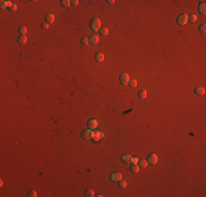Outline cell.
Returning a JSON list of instances; mask_svg holds the SVG:
<instances>
[{
    "label": "cell",
    "mask_w": 206,
    "mask_h": 197,
    "mask_svg": "<svg viewBox=\"0 0 206 197\" xmlns=\"http://www.w3.org/2000/svg\"><path fill=\"white\" fill-rule=\"evenodd\" d=\"M89 25H90V29L92 30V31H99L100 30V26H101V21L99 18H93L91 21H90V23H89Z\"/></svg>",
    "instance_id": "6da1fadb"
},
{
    "label": "cell",
    "mask_w": 206,
    "mask_h": 197,
    "mask_svg": "<svg viewBox=\"0 0 206 197\" xmlns=\"http://www.w3.org/2000/svg\"><path fill=\"white\" fill-rule=\"evenodd\" d=\"M187 21H189V15L186 14V13L180 14L177 19V22L179 25H185L186 23H187Z\"/></svg>",
    "instance_id": "7a4b0ae2"
},
{
    "label": "cell",
    "mask_w": 206,
    "mask_h": 197,
    "mask_svg": "<svg viewBox=\"0 0 206 197\" xmlns=\"http://www.w3.org/2000/svg\"><path fill=\"white\" fill-rule=\"evenodd\" d=\"M92 135H93V131H92V129H84V130L81 133V137H82V139L84 140H89L92 138Z\"/></svg>",
    "instance_id": "3957f363"
},
{
    "label": "cell",
    "mask_w": 206,
    "mask_h": 197,
    "mask_svg": "<svg viewBox=\"0 0 206 197\" xmlns=\"http://www.w3.org/2000/svg\"><path fill=\"white\" fill-rule=\"evenodd\" d=\"M120 82H121V84H123V86H126V84H128V82H129V76L126 72H124V73H122L120 76Z\"/></svg>",
    "instance_id": "277c9868"
},
{
    "label": "cell",
    "mask_w": 206,
    "mask_h": 197,
    "mask_svg": "<svg viewBox=\"0 0 206 197\" xmlns=\"http://www.w3.org/2000/svg\"><path fill=\"white\" fill-rule=\"evenodd\" d=\"M147 162L150 163V164H156L158 162V157L156 153H150L147 158Z\"/></svg>",
    "instance_id": "5b68a950"
},
{
    "label": "cell",
    "mask_w": 206,
    "mask_h": 197,
    "mask_svg": "<svg viewBox=\"0 0 206 197\" xmlns=\"http://www.w3.org/2000/svg\"><path fill=\"white\" fill-rule=\"evenodd\" d=\"M104 137V135H103V133H101V131H93V135H92V139H93V141H100L102 138Z\"/></svg>",
    "instance_id": "8992f818"
},
{
    "label": "cell",
    "mask_w": 206,
    "mask_h": 197,
    "mask_svg": "<svg viewBox=\"0 0 206 197\" xmlns=\"http://www.w3.org/2000/svg\"><path fill=\"white\" fill-rule=\"evenodd\" d=\"M110 180H111L112 182H118V181L122 180V174H121V173H118V172L112 173V174L110 175Z\"/></svg>",
    "instance_id": "52a82bcc"
},
{
    "label": "cell",
    "mask_w": 206,
    "mask_h": 197,
    "mask_svg": "<svg viewBox=\"0 0 206 197\" xmlns=\"http://www.w3.org/2000/svg\"><path fill=\"white\" fill-rule=\"evenodd\" d=\"M99 126V123H98V120L94 119V118H91V119L88 120V127L90 129H95Z\"/></svg>",
    "instance_id": "ba28073f"
},
{
    "label": "cell",
    "mask_w": 206,
    "mask_h": 197,
    "mask_svg": "<svg viewBox=\"0 0 206 197\" xmlns=\"http://www.w3.org/2000/svg\"><path fill=\"white\" fill-rule=\"evenodd\" d=\"M55 21V15L53 14V13H48V14H46L45 17V22L48 23V24H52V23H54Z\"/></svg>",
    "instance_id": "9c48e42d"
},
{
    "label": "cell",
    "mask_w": 206,
    "mask_h": 197,
    "mask_svg": "<svg viewBox=\"0 0 206 197\" xmlns=\"http://www.w3.org/2000/svg\"><path fill=\"white\" fill-rule=\"evenodd\" d=\"M121 160H122V162H123V163H125V164H127V163H131L132 156H131V154H124V156H122Z\"/></svg>",
    "instance_id": "30bf717a"
},
{
    "label": "cell",
    "mask_w": 206,
    "mask_h": 197,
    "mask_svg": "<svg viewBox=\"0 0 206 197\" xmlns=\"http://www.w3.org/2000/svg\"><path fill=\"white\" fill-rule=\"evenodd\" d=\"M197 10H198V13H200V14H205V11H206V5H205V2L200 3V5H198Z\"/></svg>",
    "instance_id": "8fae6325"
},
{
    "label": "cell",
    "mask_w": 206,
    "mask_h": 197,
    "mask_svg": "<svg viewBox=\"0 0 206 197\" xmlns=\"http://www.w3.org/2000/svg\"><path fill=\"white\" fill-rule=\"evenodd\" d=\"M26 42H28V38H26L25 35H21L20 37H18V44H20V45H24Z\"/></svg>",
    "instance_id": "7c38bea8"
},
{
    "label": "cell",
    "mask_w": 206,
    "mask_h": 197,
    "mask_svg": "<svg viewBox=\"0 0 206 197\" xmlns=\"http://www.w3.org/2000/svg\"><path fill=\"white\" fill-rule=\"evenodd\" d=\"M89 43L91 44H98L99 43V37L97 35H92V36L89 37Z\"/></svg>",
    "instance_id": "4fadbf2b"
},
{
    "label": "cell",
    "mask_w": 206,
    "mask_h": 197,
    "mask_svg": "<svg viewBox=\"0 0 206 197\" xmlns=\"http://www.w3.org/2000/svg\"><path fill=\"white\" fill-rule=\"evenodd\" d=\"M95 60H97L98 63H103V60H104V55H103L102 53H98V54L95 55Z\"/></svg>",
    "instance_id": "5bb4252c"
},
{
    "label": "cell",
    "mask_w": 206,
    "mask_h": 197,
    "mask_svg": "<svg viewBox=\"0 0 206 197\" xmlns=\"http://www.w3.org/2000/svg\"><path fill=\"white\" fill-rule=\"evenodd\" d=\"M12 6V2L11 1H1V8L2 9H7V8H10Z\"/></svg>",
    "instance_id": "9a60e30c"
},
{
    "label": "cell",
    "mask_w": 206,
    "mask_h": 197,
    "mask_svg": "<svg viewBox=\"0 0 206 197\" xmlns=\"http://www.w3.org/2000/svg\"><path fill=\"white\" fill-rule=\"evenodd\" d=\"M205 93V89L202 88V87H198V88L195 89V94L197 95H203Z\"/></svg>",
    "instance_id": "2e32d148"
},
{
    "label": "cell",
    "mask_w": 206,
    "mask_h": 197,
    "mask_svg": "<svg viewBox=\"0 0 206 197\" xmlns=\"http://www.w3.org/2000/svg\"><path fill=\"white\" fill-rule=\"evenodd\" d=\"M139 166H138V164H132L131 165V172H133V173H138V171H139Z\"/></svg>",
    "instance_id": "e0dca14e"
},
{
    "label": "cell",
    "mask_w": 206,
    "mask_h": 197,
    "mask_svg": "<svg viewBox=\"0 0 206 197\" xmlns=\"http://www.w3.org/2000/svg\"><path fill=\"white\" fill-rule=\"evenodd\" d=\"M84 196H87V197H93V196H95V195H94V192L92 191V189L88 188V189H86V191H84Z\"/></svg>",
    "instance_id": "ac0fdd59"
},
{
    "label": "cell",
    "mask_w": 206,
    "mask_h": 197,
    "mask_svg": "<svg viewBox=\"0 0 206 197\" xmlns=\"http://www.w3.org/2000/svg\"><path fill=\"white\" fill-rule=\"evenodd\" d=\"M138 166H139L140 169H144V168H146L147 166V164H148V162H147L146 160H140V161H138Z\"/></svg>",
    "instance_id": "d6986e66"
},
{
    "label": "cell",
    "mask_w": 206,
    "mask_h": 197,
    "mask_svg": "<svg viewBox=\"0 0 206 197\" xmlns=\"http://www.w3.org/2000/svg\"><path fill=\"white\" fill-rule=\"evenodd\" d=\"M146 96H147L146 90H140V91L138 92V97H139V99H145Z\"/></svg>",
    "instance_id": "ffe728a7"
},
{
    "label": "cell",
    "mask_w": 206,
    "mask_h": 197,
    "mask_svg": "<svg viewBox=\"0 0 206 197\" xmlns=\"http://www.w3.org/2000/svg\"><path fill=\"white\" fill-rule=\"evenodd\" d=\"M99 33H100L101 35H103V36H105V35L109 34V29H108V27H103V29H100V30H99Z\"/></svg>",
    "instance_id": "44dd1931"
},
{
    "label": "cell",
    "mask_w": 206,
    "mask_h": 197,
    "mask_svg": "<svg viewBox=\"0 0 206 197\" xmlns=\"http://www.w3.org/2000/svg\"><path fill=\"white\" fill-rule=\"evenodd\" d=\"M26 31H28V30H26L25 26H20V27H19V33H20L21 35H25Z\"/></svg>",
    "instance_id": "7402d4cb"
},
{
    "label": "cell",
    "mask_w": 206,
    "mask_h": 197,
    "mask_svg": "<svg viewBox=\"0 0 206 197\" xmlns=\"http://www.w3.org/2000/svg\"><path fill=\"white\" fill-rule=\"evenodd\" d=\"M128 86L131 87V88H135V87L137 86V81L135 80V79H131L128 82Z\"/></svg>",
    "instance_id": "603a6c76"
},
{
    "label": "cell",
    "mask_w": 206,
    "mask_h": 197,
    "mask_svg": "<svg viewBox=\"0 0 206 197\" xmlns=\"http://www.w3.org/2000/svg\"><path fill=\"white\" fill-rule=\"evenodd\" d=\"M60 5L63 7H69L70 6V1H69V0H61V1H60Z\"/></svg>",
    "instance_id": "cb8c5ba5"
},
{
    "label": "cell",
    "mask_w": 206,
    "mask_h": 197,
    "mask_svg": "<svg viewBox=\"0 0 206 197\" xmlns=\"http://www.w3.org/2000/svg\"><path fill=\"white\" fill-rule=\"evenodd\" d=\"M118 187H120V188H125L126 187V182L125 181H118Z\"/></svg>",
    "instance_id": "d4e9b609"
},
{
    "label": "cell",
    "mask_w": 206,
    "mask_h": 197,
    "mask_svg": "<svg viewBox=\"0 0 206 197\" xmlns=\"http://www.w3.org/2000/svg\"><path fill=\"white\" fill-rule=\"evenodd\" d=\"M189 20L191 21V22H195V21L197 20V17H196L195 14H191V15L189 17Z\"/></svg>",
    "instance_id": "484cf974"
},
{
    "label": "cell",
    "mask_w": 206,
    "mask_h": 197,
    "mask_svg": "<svg viewBox=\"0 0 206 197\" xmlns=\"http://www.w3.org/2000/svg\"><path fill=\"white\" fill-rule=\"evenodd\" d=\"M198 31H200L201 33H205V31H206V25L205 24H202V25L198 27Z\"/></svg>",
    "instance_id": "4316f807"
},
{
    "label": "cell",
    "mask_w": 206,
    "mask_h": 197,
    "mask_svg": "<svg viewBox=\"0 0 206 197\" xmlns=\"http://www.w3.org/2000/svg\"><path fill=\"white\" fill-rule=\"evenodd\" d=\"M81 44H82V45H88L89 44V38H87V37L81 38Z\"/></svg>",
    "instance_id": "83f0119b"
},
{
    "label": "cell",
    "mask_w": 206,
    "mask_h": 197,
    "mask_svg": "<svg viewBox=\"0 0 206 197\" xmlns=\"http://www.w3.org/2000/svg\"><path fill=\"white\" fill-rule=\"evenodd\" d=\"M17 9H18V7L15 6V5H12V6L10 7V8L8 9V10H9L10 12H14V11H17Z\"/></svg>",
    "instance_id": "f1b7e54d"
},
{
    "label": "cell",
    "mask_w": 206,
    "mask_h": 197,
    "mask_svg": "<svg viewBox=\"0 0 206 197\" xmlns=\"http://www.w3.org/2000/svg\"><path fill=\"white\" fill-rule=\"evenodd\" d=\"M78 5H79V1H78V0H71V1H70V6H72V7H77Z\"/></svg>",
    "instance_id": "f546056e"
},
{
    "label": "cell",
    "mask_w": 206,
    "mask_h": 197,
    "mask_svg": "<svg viewBox=\"0 0 206 197\" xmlns=\"http://www.w3.org/2000/svg\"><path fill=\"white\" fill-rule=\"evenodd\" d=\"M29 196H30V197H36V196H37V195H36V192L33 191V189H32V191H30V192H29Z\"/></svg>",
    "instance_id": "4dcf8cb0"
},
{
    "label": "cell",
    "mask_w": 206,
    "mask_h": 197,
    "mask_svg": "<svg viewBox=\"0 0 206 197\" xmlns=\"http://www.w3.org/2000/svg\"><path fill=\"white\" fill-rule=\"evenodd\" d=\"M41 27H42L43 30H47L48 29V23H46V22L42 23V24H41Z\"/></svg>",
    "instance_id": "1f68e13d"
},
{
    "label": "cell",
    "mask_w": 206,
    "mask_h": 197,
    "mask_svg": "<svg viewBox=\"0 0 206 197\" xmlns=\"http://www.w3.org/2000/svg\"><path fill=\"white\" fill-rule=\"evenodd\" d=\"M131 163H132V164H137V163H138V158H133V157H132Z\"/></svg>",
    "instance_id": "d6a6232c"
},
{
    "label": "cell",
    "mask_w": 206,
    "mask_h": 197,
    "mask_svg": "<svg viewBox=\"0 0 206 197\" xmlns=\"http://www.w3.org/2000/svg\"><path fill=\"white\" fill-rule=\"evenodd\" d=\"M106 2H108V3H110V5H112V3H114L115 1H114V0H108Z\"/></svg>",
    "instance_id": "836d02e7"
}]
</instances>
